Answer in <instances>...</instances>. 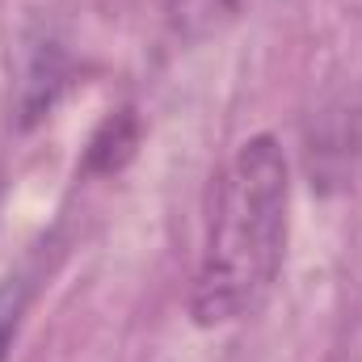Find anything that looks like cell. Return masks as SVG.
Returning a JSON list of instances; mask_svg holds the SVG:
<instances>
[{"label": "cell", "mask_w": 362, "mask_h": 362, "mask_svg": "<svg viewBox=\"0 0 362 362\" xmlns=\"http://www.w3.org/2000/svg\"><path fill=\"white\" fill-rule=\"evenodd\" d=\"M291 173L274 135H253L223 165L211 194L189 312L198 325H232L262 308L286 253Z\"/></svg>", "instance_id": "1"}, {"label": "cell", "mask_w": 362, "mask_h": 362, "mask_svg": "<svg viewBox=\"0 0 362 362\" xmlns=\"http://www.w3.org/2000/svg\"><path fill=\"white\" fill-rule=\"evenodd\" d=\"M253 0H169V25L181 42H206L245 17Z\"/></svg>", "instance_id": "2"}, {"label": "cell", "mask_w": 362, "mask_h": 362, "mask_svg": "<svg viewBox=\"0 0 362 362\" xmlns=\"http://www.w3.org/2000/svg\"><path fill=\"white\" fill-rule=\"evenodd\" d=\"M25 303H30V286L21 278H4L0 282V362L8 358V350H13V337L21 329Z\"/></svg>", "instance_id": "3"}]
</instances>
